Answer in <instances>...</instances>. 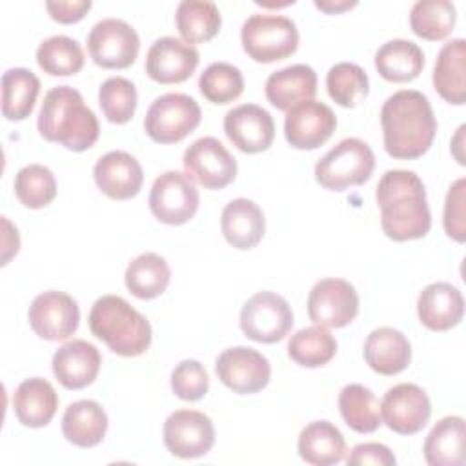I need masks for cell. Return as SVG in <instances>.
<instances>
[{
  "label": "cell",
  "instance_id": "1",
  "mask_svg": "<svg viewBox=\"0 0 466 466\" xmlns=\"http://www.w3.org/2000/svg\"><path fill=\"white\" fill-rule=\"evenodd\" d=\"M380 226L388 238L406 242L422 238L431 228L426 189L417 173L388 169L375 189Z\"/></svg>",
  "mask_w": 466,
  "mask_h": 466
},
{
  "label": "cell",
  "instance_id": "2",
  "mask_svg": "<svg viewBox=\"0 0 466 466\" xmlns=\"http://www.w3.org/2000/svg\"><path fill=\"white\" fill-rule=\"evenodd\" d=\"M384 149L399 160H415L433 144L437 120L426 95L400 89L386 98L380 109Z\"/></svg>",
  "mask_w": 466,
  "mask_h": 466
},
{
  "label": "cell",
  "instance_id": "3",
  "mask_svg": "<svg viewBox=\"0 0 466 466\" xmlns=\"http://www.w3.org/2000/svg\"><path fill=\"white\" fill-rule=\"evenodd\" d=\"M36 127L47 142L76 153L93 147L100 135L96 115L84 104L80 91L69 86H56L46 93Z\"/></svg>",
  "mask_w": 466,
  "mask_h": 466
},
{
  "label": "cell",
  "instance_id": "4",
  "mask_svg": "<svg viewBox=\"0 0 466 466\" xmlns=\"http://www.w3.org/2000/svg\"><path fill=\"white\" fill-rule=\"evenodd\" d=\"M91 333L120 357H137L151 346V324L126 299L104 295L91 306Z\"/></svg>",
  "mask_w": 466,
  "mask_h": 466
},
{
  "label": "cell",
  "instance_id": "5",
  "mask_svg": "<svg viewBox=\"0 0 466 466\" xmlns=\"http://www.w3.org/2000/svg\"><path fill=\"white\" fill-rule=\"evenodd\" d=\"M240 42L249 58L260 64H271L297 51L299 29L288 16L257 13L242 24Z\"/></svg>",
  "mask_w": 466,
  "mask_h": 466
},
{
  "label": "cell",
  "instance_id": "6",
  "mask_svg": "<svg viewBox=\"0 0 466 466\" xmlns=\"http://www.w3.org/2000/svg\"><path fill=\"white\" fill-rule=\"evenodd\" d=\"M375 169V155L360 138H344L333 146L317 164L315 180L329 191H344L362 186Z\"/></svg>",
  "mask_w": 466,
  "mask_h": 466
},
{
  "label": "cell",
  "instance_id": "7",
  "mask_svg": "<svg viewBox=\"0 0 466 466\" xmlns=\"http://www.w3.org/2000/svg\"><path fill=\"white\" fill-rule=\"evenodd\" d=\"M202 118L200 106L184 93H166L155 98L144 118L146 135L157 144L184 140Z\"/></svg>",
  "mask_w": 466,
  "mask_h": 466
},
{
  "label": "cell",
  "instance_id": "8",
  "mask_svg": "<svg viewBox=\"0 0 466 466\" xmlns=\"http://www.w3.org/2000/svg\"><path fill=\"white\" fill-rule=\"evenodd\" d=\"M293 311L288 300L273 291H258L240 309L242 333L262 344L282 340L293 328Z\"/></svg>",
  "mask_w": 466,
  "mask_h": 466
},
{
  "label": "cell",
  "instance_id": "9",
  "mask_svg": "<svg viewBox=\"0 0 466 466\" xmlns=\"http://www.w3.org/2000/svg\"><path fill=\"white\" fill-rule=\"evenodd\" d=\"M198 189L182 171L158 175L149 191V209L157 220L167 226L189 222L198 209Z\"/></svg>",
  "mask_w": 466,
  "mask_h": 466
},
{
  "label": "cell",
  "instance_id": "10",
  "mask_svg": "<svg viewBox=\"0 0 466 466\" xmlns=\"http://www.w3.org/2000/svg\"><path fill=\"white\" fill-rule=\"evenodd\" d=\"M140 49L137 31L120 18H104L96 22L87 35V51L93 62L104 69L129 67Z\"/></svg>",
  "mask_w": 466,
  "mask_h": 466
},
{
  "label": "cell",
  "instance_id": "11",
  "mask_svg": "<svg viewBox=\"0 0 466 466\" xmlns=\"http://www.w3.org/2000/svg\"><path fill=\"white\" fill-rule=\"evenodd\" d=\"M186 175L206 189H222L237 177V160L215 137L195 140L182 157Z\"/></svg>",
  "mask_w": 466,
  "mask_h": 466
},
{
  "label": "cell",
  "instance_id": "12",
  "mask_svg": "<svg viewBox=\"0 0 466 466\" xmlns=\"http://www.w3.org/2000/svg\"><path fill=\"white\" fill-rule=\"evenodd\" d=\"M359 313V293L344 279H322L308 295V315L322 328H344Z\"/></svg>",
  "mask_w": 466,
  "mask_h": 466
},
{
  "label": "cell",
  "instance_id": "13",
  "mask_svg": "<svg viewBox=\"0 0 466 466\" xmlns=\"http://www.w3.org/2000/svg\"><path fill=\"white\" fill-rule=\"evenodd\" d=\"M218 380L238 395H251L264 390L271 377L269 360L249 346L224 350L215 362Z\"/></svg>",
  "mask_w": 466,
  "mask_h": 466
},
{
  "label": "cell",
  "instance_id": "14",
  "mask_svg": "<svg viewBox=\"0 0 466 466\" xmlns=\"http://www.w3.org/2000/svg\"><path fill=\"white\" fill-rule=\"evenodd\" d=\"M31 329L44 340L58 342L69 339L80 322L76 300L64 291H44L36 295L27 311Z\"/></svg>",
  "mask_w": 466,
  "mask_h": 466
},
{
  "label": "cell",
  "instance_id": "15",
  "mask_svg": "<svg viewBox=\"0 0 466 466\" xmlns=\"http://www.w3.org/2000/svg\"><path fill=\"white\" fill-rule=\"evenodd\" d=\"M164 444L175 457H202L215 444L213 420L197 410H177L164 422Z\"/></svg>",
  "mask_w": 466,
  "mask_h": 466
},
{
  "label": "cell",
  "instance_id": "16",
  "mask_svg": "<svg viewBox=\"0 0 466 466\" xmlns=\"http://www.w3.org/2000/svg\"><path fill=\"white\" fill-rule=\"evenodd\" d=\"M431 404L422 388L411 382H400L384 393L380 417L384 424L399 435L419 433L430 420Z\"/></svg>",
  "mask_w": 466,
  "mask_h": 466
},
{
  "label": "cell",
  "instance_id": "17",
  "mask_svg": "<svg viewBox=\"0 0 466 466\" xmlns=\"http://www.w3.org/2000/svg\"><path fill=\"white\" fill-rule=\"evenodd\" d=\"M337 127V116L329 106L319 100H304L286 111L284 137L295 149H317L329 140Z\"/></svg>",
  "mask_w": 466,
  "mask_h": 466
},
{
  "label": "cell",
  "instance_id": "18",
  "mask_svg": "<svg viewBox=\"0 0 466 466\" xmlns=\"http://www.w3.org/2000/svg\"><path fill=\"white\" fill-rule=\"evenodd\" d=\"M228 140L242 153H262L275 138V122L269 111L257 104H240L224 116Z\"/></svg>",
  "mask_w": 466,
  "mask_h": 466
},
{
  "label": "cell",
  "instance_id": "19",
  "mask_svg": "<svg viewBox=\"0 0 466 466\" xmlns=\"http://www.w3.org/2000/svg\"><path fill=\"white\" fill-rule=\"evenodd\" d=\"M198 51L175 38L162 36L151 44L146 55V73L158 84H180L186 82L198 66Z\"/></svg>",
  "mask_w": 466,
  "mask_h": 466
},
{
  "label": "cell",
  "instance_id": "20",
  "mask_svg": "<svg viewBox=\"0 0 466 466\" xmlns=\"http://www.w3.org/2000/svg\"><path fill=\"white\" fill-rule=\"evenodd\" d=\"M93 178L98 189L113 200H127L138 195L144 182L140 162L126 151H109L102 155L95 167Z\"/></svg>",
  "mask_w": 466,
  "mask_h": 466
},
{
  "label": "cell",
  "instance_id": "21",
  "mask_svg": "<svg viewBox=\"0 0 466 466\" xmlns=\"http://www.w3.org/2000/svg\"><path fill=\"white\" fill-rule=\"evenodd\" d=\"M102 357L95 344L73 339L62 344L51 360L53 375L66 390H82L89 386L100 371Z\"/></svg>",
  "mask_w": 466,
  "mask_h": 466
},
{
  "label": "cell",
  "instance_id": "22",
  "mask_svg": "<svg viewBox=\"0 0 466 466\" xmlns=\"http://www.w3.org/2000/svg\"><path fill=\"white\" fill-rule=\"evenodd\" d=\"M417 315L420 324L428 329L448 331L462 320V293L450 282L428 284L417 299Z\"/></svg>",
  "mask_w": 466,
  "mask_h": 466
},
{
  "label": "cell",
  "instance_id": "23",
  "mask_svg": "<svg viewBox=\"0 0 466 466\" xmlns=\"http://www.w3.org/2000/svg\"><path fill=\"white\" fill-rule=\"evenodd\" d=\"M220 229L228 244H231L233 248L251 249L264 237V211L249 198H233L222 209Z\"/></svg>",
  "mask_w": 466,
  "mask_h": 466
},
{
  "label": "cell",
  "instance_id": "24",
  "mask_svg": "<svg viewBox=\"0 0 466 466\" xmlns=\"http://www.w3.org/2000/svg\"><path fill=\"white\" fill-rule=\"evenodd\" d=\"M364 360L379 375H397L411 360V344L395 328L382 326L373 329L364 342Z\"/></svg>",
  "mask_w": 466,
  "mask_h": 466
},
{
  "label": "cell",
  "instance_id": "25",
  "mask_svg": "<svg viewBox=\"0 0 466 466\" xmlns=\"http://www.w3.org/2000/svg\"><path fill=\"white\" fill-rule=\"evenodd\" d=\"M268 102L280 109L288 111L293 106L311 100L317 93V73L306 64H293L273 71L264 86Z\"/></svg>",
  "mask_w": 466,
  "mask_h": 466
},
{
  "label": "cell",
  "instance_id": "26",
  "mask_svg": "<svg viewBox=\"0 0 466 466\" xmlns=\"http://www.w3.org/2000/svg\"><path fill=\"white\" fill-rule=\"evenodd\" d=\"M433 87L442 100L453 106L466 102V42L453 38L446 42L435 60Z\"/></svg>",
  "mask_w": 466,
  "mask_h": 466
},
{
  "label": "cell",
  "instance_id": "27",
  "mask_svg": "<svg viewBox=\"0 0 466 466\" xmlns=\"http://www.w3.org/2000/svg\"><path fill=\"white\" fill-rule=\"evenodd\" d=\"M58 408V395L51 382L31 377L18 384L13 395V410L20 424L27 428L47 426Z\"/></svg>",
  "mask_w": 466,
  "mask_h": 466
},
{
  "label": "cell",
  "instance_id": "28",
  "mask_svg": "<svg viewBox=\"0 0 466 466\" xmlns=\"http://www.w3.org/2000/svg\"><path fill=\"white\" fill-rule=\"evenodd\" d=\"M297 450L302 461L313 466H331L344 459L346 441L329 420H313L299 435Z\"/></svg>",
  "mask_w": 466,
  "mask_h": 466
},
{
  "label": "cell",
  "instance_id": "29",
  "mask_svg": "<svg viewBox=\"0 0 466 466\" xmlns=\"http://www.w3.org/2000/svg\"><path fill=\"white\" fill-rule=\"evenodd\" d=\"M107 431V413L89 399L71 402L62 417L64 437L78 448H93L102 442Z\"/></svg>",
  "mask_w": 466,
  "mask_h": 466
},
{
  "label": "cell",
  "instance_id": "30",
  "mask_svg": "<svg viewBox=\"0 0 466 466\" xmlns=\"http://www.w3.org/2000/svg\"><path fill=\"white\" fill-rule=\"evenodd\" d=\"M375 67L379 75L388 82H411L422 73L424 53L411 40L393 38L377 49Z\"/></svg>",
  "mask_w": 466,
  "mask_h": 466
},
{
  "label": "cell",
  "instance_id": "31",
  "mask_svg": "<svg viewBox=\"0 0 466 466\" xmlns=\"http://www.w3.org/2000/svg\"><path fill=\"white\" fill-rule=\"evenodd\" d=\"M422 451L430 466H462L464 419L457 415L442 417L428 433Z\"/></svg>",
  "mask_w": 466,
  "mask_h": 466
},
{
  "label": "cell",
  "instance_id": "32",
  "mask_svg": "<svg viewBox=\"0 0 466 466\" xmlns=\"http://www.w3.org/2000/svg\"><path fill=\"white\" fill-rule=\"evenodd\" d=\"M171 280V269L164 257L146 251L135 257L124 275L126 288L142 300L157 299L166 291Z\"/></svg>",
  "mask_w": 466,
  "mask_h": 466
},
{
  "label": "cell",
  "instance_id": "33",
  "mask_svg": "<svg viewBox=\"0 0 466 466\" xmlns=\"http://www.w3.org/2000/svg\"><path fill=\"white\" fill-rule=\"evenodd\" d=\"M175 25L186 44H202L220 31L222 16L215 2L182 0L175 13Z\"/></svg>",
  "mask_w": 466,
  "mask_h": 466
},
{
  "label": "cell",
  "instance_id": "34",
  "mask_svg": "<svg viewBox=\"0 0 466 466\" xmlns=\"http://www.w3.org/2000/svg\"><path fill=\"white\" fill-rule=\"evenodd\" d=\"M40 93L38 76L25 67H11L2 75V115L7 120L27 118Z\"/></svg>",
  "mask_w": 466,
  "mask_h": 466
},
{
  "label": "cell",
  "instance_id": "35",
  "mask_svg": "<svg viewBox=\"0 0 466 466\" xmlns=\"http://www.w3.org/2000/svg\"><path fill=\"white\" fill-rule=\"evenodd\" d=\"M339 411L357 433H373L380 424V404L375 393L362 384H348L339 393Z\"/></svg>",
  "mask_w": 466,
  "mask_h": 466
},
{
  "label": "cell",
  "instance_id": "36",
  "mask_svg": "<svg viewBox=\"0 0 466 466\" xmlns=\"http://www.w3.org/2000/svg\"><path fill=\"white\" fill-rule=\"evenodd\" d=\"M337 353L335 337L322 326H308L295 331L288 342V355L299 366L320 368Z\"/></svg>",
  "mask_w": 466,
  "mask_h": 466
},
{
  "label": "cell",
  "instance_id": "37",
  "mask_svg": "<svg viewBox=\"0 0 466 466\" xmlns=\"http://www.w3.org/2000/svg\"><path fill=\"white\" fill-rule=\"evenodd\" d=\"M457 11L448 0H419L410 11L411 31L424 40H442L455 25Z\"/></svg>",
  "mask_w": 466,
  "mask_h": 466
},
{
  "label": "cell",
  "instance_id": "38",
  "mask_svg": "<svg viewBox=\"0 0 466 466\" xmlns=\"http://www.w3.org/2000/svg\"><path fill=\"white\" fill-rule=\"evenodd\" d=\"M82 46L66 35L46 38L36 49V62L40 69L51 76L76 75L84 67Z\"/></svg>",
  "mask_w": 466,
  "mask_h": 466
},
{
  "label": "cell",
  "instance_id": "39",
  "mask_svg": "<svg viewBox=\"0 0 466 466\" xmlns=\"http://www.w3.org/2000/svg\"><path fill=\"white\" fill-rule=\"evenodd\" d=\"M328 95L342 107H355L370 93L366 71L353 62H339L326 75Z\"/></svg>",
  "mask_w": 466,
  "mask_h": 466
},
{
  "label": "cell",
  "instance_id": "40",
  "mask_svg": "<svg viewBox=\"0 0 466 466\" xmlns=\"http://www.w3.org/2000/svg\"><path fill=\"white\" fill-rule=\"evenodd\" d=\"M15 195L29 209H42L56 197V178L47 166L29 164L15 175Z\"/></svg>",
  "mask_w": 466,
  "mask_h": 466
},
{
  "label": "cell",
  "instance_id": "41",
  "mask_svg": "<svg viewBox=\"0 0 466 466\" xmlns=\"http://www.w3.org/2000/svg\"><path fill=\"white\" fill-rule=\"evenodd\" d=\"M198 89L213 104H229L242 95L244 76L233 64L213 62L200 73Z\"/></svg>",
  "mask_w": 466,
  "mask_h": 466
},
{
  "label": "cell",
  "instance_id": "42",
  "mask_svg": "<svg viewBox=\"0 0 466 466\" xmlns=\"http://www.w3.org/2000/svg\"><path fill=\"white\" fill-rule=\"evenodd\" d=\"M138 95L131 80L124 76H111L102 82L98 89V104L107 122L126 124L133 118Z\"/></svg>",
  "mask_w": 466,
  "mask_h": 466
},
{
  "label": "cell",
  "instance_id": "43",
  "mask_svg": "<svg viewBox=\"0 0 466 466\" xmlns=\"http://www.w3.org/2000/svg\"><path fill=\"white\" fill-rule=\"evenodd\" d=\"M171 390L182 400H200L209 390V375L198 360H182L171 371Z\"/></svg>",
  "mask_w": 466,
  "mask_h": 466
},
{
  "label": "cell",
  "instance_id": "44",
  "mask_svg": "<svg viewBox=\"0 0 466 466\" xmlns=\"http://www.w3.org/2000/svg\"><path fill=\"white\" fill-rule=\"evenodd\" d=\"M464 202H466V180L457 178L446 193L444 215H442L444 231L455 242H464L466 240V218H464L466 217V211H464L466 204Z\"/></svg>",
  "mask_w": 466,
  "mask_h": 466
},
{
  "label": "cell",
  "instance_id": "45",
  "mask_svg": "<svg viewBox=\"0 0 466 466\" xmlns=\"http://www.w3.org/2000/svg\"><path fill=\"white\" fill-rule=\"evenodd\" d=\"M346 462L350 466H357V464H373V466H393L397 462L393 451L380 444V442H362L357 444L350 455L346 457Z\"/></svg>",
  "mask_w": 466,
  "mask_h": 466
},
{
  "label": "cell",
  "instance_id": "46",
  "mask_svg": "<svg viewBox=\"0 0 466 466\" xmlns=\"http://www.w3.org/2000/svg\"><path fill=\"white\" fill-rule=\"evenodd\" d=\"M91 0H69V2H47L46 9L49 16L58 24H75L86 16L91 9Z\"/></svg>",
  "mask_w": 466,
  "mask_h": 466
},
{
  "label": "cell",
  "instance_id": "47",
  "mask_svg": "<svg viewBox=\"0 0 466 466\" xmlns=\"http://www.w3.org/2000/svg\"><path fill=\"white\" fill-rule=\"evenodd\" d=\"M357 5V2L353 0V2H348V0H342V2H333V0H315V7L317 9H320V11H324V13H329V15H333V13H342V11H348V9H351V7H355Z\"/></svg>",
  "mask_w": 466,
  "mask_h": 466
},
{
  "label": "cell",
  "instance_id": "48",
  "mask_svg": "<svg viewBox=\"0 0 466 466\" xmlns=\"http://www.w3.org/2000/svg\"><path fill=\"white\" fill-rule=\"evenodd\" d=\"M464 129H466V126L462 124L459 129H457V135H455V138H453V146H451V151H453V155H455V158H457V162L461 164V166H464V158L459 155V149L462 147L461 144H462V135H464Z\"/></svg>",
  "mask_w": 466,
  "mask_h": 466
}]
</instances>
